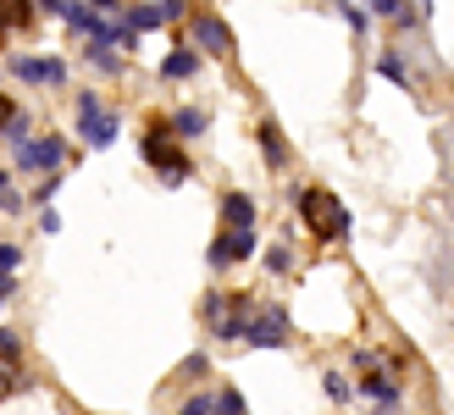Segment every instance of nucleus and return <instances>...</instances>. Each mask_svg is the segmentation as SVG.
<instances>
[{
	"label": "nucleus",
	"mask_w": 454,
	"mask_h": 415,
	"mask_svg": "<svg viewBox=\"0 0 454 415\" xmlns=\"http://www.w3.org/2000/svg\"><path fill=\"white\" fill-rule=\"evenodd\" d=\"M333 12L349 22V34H372V22H377L366 6H360V0H333Z\"/></svg>",
	"instance_id": "412c9836"
},
{
	"label": "nucleus",
	"mask_w": 454,
	"mask_h": 415,
	"mask_svg": "<svg viewBox=\"0 0 454 415\" xmlns=\"http://www.w3.org/2000/svg\"><path fill=\"white\" fill-rule=\"evenodd\" d=\"M73 133H78L83 150H111L117 133H122V111L106 106L100 89H78L73 95Z\"/></svg>",
	"instance_id": "20e7f679"
},
{
	"label": "nucleus",
	"mask_w": 454,
	"mask_h": 415,
	"mask_svg": "<svg viewBox=\"0 0 454 415\" xmlns=\"http://www.w3.org/2000/svg\"><path fill=\"white\" fill-rule=\"evenodd\" d=\"M355 399H366L372 410H399L404 404V382L394 377V372H360V382H355Z\"/></svg>",
	"instance_id": "9d476101"
},
{
	"label": "nucleus",
	"mask_w": 454,
	"mask_h": 415,
	"mask_svg": "<svg viewBox=\"0 0 454 415\" xmlns=\"http://www.w3.org/2000/svg\"><path fill=\"white\" fill-rule=\"evenodd\" d=\"M322 394H327L333 404H355V382H349L344 372H322Z\"/></svg>",
	"instance_id": "5701e85b"
},
{
	"label": "nucleus",
	"mask_w": 454,
	"mask_h": 415,
	"mask_svg": "<svg viewBox=\"0 0 454 415\" xmlns=\"http://www.w3.org/2000/svg\"><path fill=\"white\" fill-rule=\"evenodd\" d=\"M28 211V194L17 189V183H6V189H0V216H22Z\"/></svg>",
	"instance_id": "cd10ccee"
},
{
	"label": "nucleus",
	"mask_w": 454,
	"mask_h": 415,
	"mask_svg": "<svg viewBox=\"0 0 454 415\" xmlns=\"http://www.w3.org/2000/svg\"><path fill=\"white\" fill-rule=\"evenodd\" d=\"M83 61L95 67V73H106V78H122V67H128V56L117 44H106V39H83Z\"/></svg>",
	"instance_id": "f3484780"
},
{
	"label": "nucleus",
	"mask_w": 454,
	"mask_h": 415,
	"mask_svg": "<svg viewBox=\"0 0 454 415\" xmlns=\"http://www.w3.org/2000/svg\"><path fill=\"white\" fill-rule=\"evenodd\" d=\"M6 183H12V172H6V167H0V189H6Z\"/></svg>",
	"instance_id": "4c0bfd02"
},
{
	"label": "nucleus",
	"mask_w": 454,
	"mask_h": 415,
	"mask_svg": "<svg viewBox=\"0 0 454 415\" xmlns=\"http://www.w3.org/2000/svg\"><path fill=\"white\" fill-rule=\"evenodd\" d=\"M0 67H6V78L28 83V89H67V78H73L67 56H39V51H12Z\"/></svg>",
	"instance_id": "423d86ee"
},
{
	"label": "nucleus",
	"mask_w": 454,
	"mask_h": 415,
	"mask_svg": "<svg viewBox=\"0 0 454 415\" xmlns=\"http://www.w3.org/2000/svg\"><path fill=\"white\" fill-rule=\"evenodd\" d=\"M372 67H377V78H388L394 89H404V95H416V73H411V61H404L399 51H382Z\"/></svg>",
	"instance_id": "a211bd4d"
},
{
	"label": "nucleus",
	"mask_w": 454,
	"mask_h": 415,
	"mask_svg": "<svg viewBox=\"0 0 454 415\" xmlns=\"http://www.w3.org/2000/svg\"><path fill=\"white\" fill-rule=\"evenodd\" d=\"M61 194V172H44L39 183H34V194H28V205H51Z\"/></svg>",
	"instance_id": "bb28decb"
},
{
	"label": "nucleus",
	"mask_w": 454,
	"mask_h": 415,
	"mask_svg": "<svg viewBox=\"0 0 454 415\" xmlns=\"http://www.w3.org/2000/svg\"><path fill=\"white\" fill-rule=\"evenodd\" d=\"M255 255H261V233H255V227H222V233L211 239V249H206V266L216 277H227L233 266L255 261Z\"/></svg>",
	"instance_id": "6e6552de"
},
{
	"label": "nucleus",
	"mask_w": 454,
	"mask_h": 415,
	"mask_svg": "<svg viewBox=\"0 0 454 415\" xmlns=\"http://www.w3.org/2000/svg\"><path fill=\"white\" fill-rule=\"evenodd\" d=\"M360 6H366L372 17H388V22H394V17H399L404 6H411V0H360Z\"/></svg>",
	"instance_id": "2f4dec72"
},
{
	"label": "nucleus",
	"mask_w": 454,
	"mask_h": 415,
	"mask_svg": "<svg viewBox=\"0 0 454 415\" xmlns=\"http://www.w3.org/2000/svg\"><path fill=\"white\" fill-rule=\"evenodd\" d=\"M261 271H266V277H294V244H288V239L261 244Z\"/></svg>",
	"instance_id": "aec40b11"
},
{
	"label": "nucleus",
	"mask_w": 454,
	"mask_h": 415,
	"mask_svg": "<svg viewBox=\"0 0 454 415\" xmlns=\"http://www.w3.org/2000/svg\"><path fill=\"white\" fill-rule=\"evenodd\" d=\"M211 415H249V404H244V394H239L233 382H227V388H216V394H211Z\"/></svg>",
	"instance_id": "4be33fe9"
},
{
	"label": "nucleus",
	"mask_w": 454,
	"mask_h": 415,
	"mask_svg": "<svg viewBox=\"0 0 454 415\" xmlns=\"http://www.w3.org/2000/svg\"><path fill=\"white\" fill-rule=\"evenodd\" d=\"M255 145H261V161H266V172H283L288 167V138H283V128H278V117H261V128H255Z\"/></svg>",
	"instance_id": "ddd939ff"
},
{
	"label": "nucleus",
	"mask_w": 454,
	"mask_h": 415,
	"mask_svg": "<svg viewBox=\"0 0 454 415\" xmlns=\"http://www.w3.org/2000/svg\"><path fill=\"white\" fill-rule=\"evenodd\" d=\"M34 22H39L34 0H0V44H12L17 34H28Z\"/></svg>",
	"instance_id": "4468645a"
},
{
	"label": "nucleus",
	"mask_w": 454,
	"mask_h": 415,
	"mask_svg": "<svg viewBox=\"0 0 454 415\" xmlns=\"http://www.w3.org/2000/svg\"><path fill=\"white\" fill-rule=\"evenodd\" d=\"M34 6H39V17H61L67 0H34Z\"/></svg>",
	"instance_id": "e433bc0d"
},
{
	"label": "nucleus",
	"mask_w": 454,
	"mask_h": 415,
	"mask_svg": "<svg viewBox=\"0 0 454 415\" xmlns=\"http://www.w3.org/2000/svg\"><path fill=\"white\" fill-rule=\"evenodd\" d=\"M12 299H17V277H12V271H0V310H6Z\"/></svg>",
	"instance_id": "c9c22d12"
},
{
	"label": "nucleus",
	"mask_w": 454,
	"mask_h": 415,
	"mask_svg": "<svg viewBox=\"0 0 454 415\" xmlns=\"http://www.w3.org/2000/svg\"><path fill=\"white\" fill-rule=\"evenodd\" d=\"M172 415H211V394H206V388H194V394H189L184 404H177Z\"/></svg>",
	"instance_id": "c756f323"
},
{
	"label": "nucleus",
	"mask_w": 454,
	"mask_h": 415,
	"mask_svg": "<svg viewBox=\"0 0 454 415\" xmlns=\"http://www.w3.org/2000/svg\"><path fill=\"white\" fill-rule=\"evenodd\" d=\"M0 78H6V67H0Z\"/></svg>",
	"instance_id": "ea45409f"
},
{
	"label": "nucleus",
	"mask_w": 454,
	"mask_h": 415,
	"mask_svg": "<svg viewBox=\"0 0 454 415\" xmlns=\"http://www.w3.org/2000/svg\"><path fill=\"white\" fill-rule=\"evenodd\" d=\"M122 22H128L133 34H155V28H167V17H161V0H133Z\"/></svg>",
	"instance_id": "6ab92c4d"
},
{
	"label": "nucleus",
	"mask_w": 454,
	"mask_h": 415,
	"mask_svg": "<svg viewBox=\"0 0 454 415\" xmlns=\"http://www.w3.org/2000/svg\"><path fill=\"white\" fill-rule=\"evenodd\" d=\"M89 6H95L100 17H128V6H133V0H89Z\"/></svg>",
	"instance_id": "f704fd0d"
},
{
	"label": "nucleus",
	"mask_w": 454,
	"mask_h": 415,
	"mask_svg": "<svg viewBox=\"0 0 454 415\" xmlns=\"http://www.w3.org/2000/svg\"><path fill=\"white\" fill-rule=\"evenodd\" d=\"M39 233H44V239L61 233V211H56V205H39Z\"/></svg>",
	"instance_id": "473e14b6"
},
{
	"label": "nucleus",
	"mask_w": 454,
	"mask_h": 415,
	"mask_svg": "<svg viewBox=\"0 0 454 415\" xmlns=\"http://www.w3.org/2000/svg\"><path fill=\"white\" fill-rule=\"evenodd\" d=\"M294 338V316L283 305H255V316H249V333H244V349H283V343Z\"/></svg>",
	"instance_id": "1a4fd4ad"
},
{
	"label": "nucleus",
	"mask_w": 454,
	"mask_h": 415,
	"mask_svg": "<svg viewBox=\"0 0 454 415\" xmlns=\"http://www.w3.org/2000/svg\"><path fill=\"white\" fill-rule=\"evenodd\" d=\"M22 388H28V372H22V365H0V404L17 399Z\"/></svg>",
	"instance_id": "a878e982"
},
{
	"label": "nucleus",
	"mask_w": 454,
	"mask_h": 415,
	"mask_svg": "<svg viewBox=\"0 0 454 415\" xmlns=\"http://www.w3.org/2000/svg\"><path fill=\"white\" fill-rule=\"evenodd\" d=\"M200 73H206V56L194 51V44H172V51L161 56V83H194Z\"/></svg>",
	"instance_id": "9b49d317"
},
{
	"label": "nucleus",
	"mask_w": 454,
	"mask_h": 415,
	"mask_svg": "<svg viewBox=\"0 0 454 415\" xmlns=\"http://www.w3.org/2000/svg\"><path fill=\"white\" fill-rule=\"evenodd\" d=\"M0 271H12V277L22 271V244L17 239H0Z\"/></svg>",
	"instance_id": "c85d7f7f"
},
{
	"label": "nucleus",
	"mask_w": 454,
	"mask_h": 415,
	"mask_svg": "<svg viewBox=\"0 0 454 415\" xmlns=\"http://www.w3.org/2000/svg\"><path fill=\"white\" fill-rule=\"evenodd\" d=\"M73 138L67 133H34V138H22V145H12V167L22 177H44V172H67L73 167Z\"/></svg>",
	"instance_id": "39448f33"
},
{
	"label": "nucleus",
	"mask_w": 454,
	"mask_h": 415,
	"mask_svg": "<svg viewBox=\"0 0 454 415\" xmlns=\"http://www.w3.org/2000/svg\"><path fill=\"white\" fill-rule=\"evenodd\" d=\"M189 12H194V0H161V17L167 22H189Z\"/></svg>",
	"instance_id": "72a5a7b5"
},
{
	"label": "nucleus",
	"mask_w": 454,
	"mask_h": 415,
	"mask_svg": "<svg viewBox=\"0 0 454 415\" xmlns=\"http://www.w3.org/2000/svg\"><path fill=\"white\" fill-rule=\"evenodd\" d=\"M22 349H28L22 333L17 327H0V365H22Z\"/></svg>",
	"instance_id": "393cba45"
},
{
	"label": "nucleus",
	"mask_w": 454,
	"mask_h": 415,
	"mask_svg": "<svg viewBox=\"0 0 454 415\" xmlns=\"http://www.w3.org/2000/svg\"><path fill=\"white\" fill-rule=\"evenodd\" d=\"M61 22H67V28H73L78 39H100L111 17H100L95 6H89V0H67V6H61Z\"/></svg>",
	"instance_id": "2eb2a0df"
},
{
	"label": "nucleus",
	"mask_w": 454,
	"mask_h": 415,
	"mask_svg": "<svg viewBox=\"0 0 454 415\" xmlns=\"http://www.w3.org/2000/svg\"><path fill=\"white\" fill-rule=\"evenodd\" d=\"M372 415H394V410H372Z\"/></svg>",
	"instance_id": "58836bf2"
},
{
	"label": "nucleus",
	"mask_w": 454,
	"mask_h": 415,
	"mask_svg": "<svg viewBox=\"0 0 454 415\" xmlns=\"http://www.w3.org/2000/svg\"><path fill=\"white\" fill-rule=\"evenodd\" d=\"M139 155H145V167L167 183V189H184V183L194 177V155H189V145L172 133V122L167 117H150L145 122V133H139Z\"/></svg>",
	"instance_id": "f257e3e1"
},
{
	"label": "nucleus",
	"mask_w": 454,
	"mask_h": 415,
	"mask_svg": "<svg viewBox=\"0 0 454 415\" xmlns=\"http://www.w3.org/2000/svg\"><path fill=\"white\" fill-rule=\"evenodd\" d=\"M255 305H261V299L244 294V288H211L206 299H200V321H206V333L216 343H244Z\"/></svg>",
	"instance_id": "f03ea898"
},
{
	"label": "nucleus",
	"mask_w": 454,
	"mask_h": 415,
	"mask_svg": "<svg viewBox=\"0 0 454 415\" xmlns=\"http://www.w3.org/2000/svg\"><path fill=\"white\" fill-rule=\"evenodd\" d=\"M0 145H6V138H0Z\"/></svg>",
	"instance_id": "a19ab883"
},
{
	"label": "nucleus",
	"mask_w": 454,
	"mask_h": 415,
	"mask_svg": "<svg viewBox=\"0 0 454 415\" xmlns=\"http://www.w3.org/2000/svg\"><path fill=\"white\" fill-rule=\"evenodd\" d=\"M294 211H300V222L310 227L316 244H344L355 233L349 205L338 200V194H327V189H294Z\"/></svg>",
	"instance_id": "7ed1b4c3"
},
{
	"label": "nucleus",
	"mask_w": 454,
	"mask_h": 415,
	"mask_svg": "<svg viewBox=\"0 0 454 415\" xmlns=\"http://www.w3.org/2000/svg\"><path fill=\"white\" fill-rule=\"evenodd\" d=\"M189 44H194L206 61L239 56V39H233V28H227V17H216V12H206V6L189 12Z\"/></svg>",
	"instance_id": "0eeeda50"
},
{
	"label": "nucleus",
	"mask_w": 454,
	"mask_h": 415,
	"mask_svg": "<svg viewBox=\"0 0 454 415\" xmlns=\"http://www.w3.org/2000/svg\"><path fill=\"white\" fill-rule=\"evenodd\" d=\"M22 117V106H17V95H6V89H0V138L12 133V122Z\"/></svg>",
	"instance_id": "7c9ffc66"
},
{
	"label": "nucleus",
	"mask_w": 454,
	"mask_h": 415,
	"mask_svg": "<svg viewBox=\"0 0 454 415\" xmlns=\"http://www.w3.org/2000/svg\"><path fill=\"white\" fill-rule=\"evenodd\" d=\"M167 122H172V133L184 138V145H194V138L211 133V111L206 106H177V111H167Z\"/></svg>",
	"instance_id": "dca6fc26"
},
{
	"label": "nucleus",
	"mask_w": 454,
	"mask_h": 415,
	"mask_svg": "<svg viewBox=\"0 0 454 415\" xmlns=\"http://www.w3.org/2000/svg\"><path fill=\"white\" fill-rule=\"evenodd\" d=\"M216 216H222V227H255L261 222V205H255V194H249V189H222Z\"/></svg>",
	"instance_id": "f8f14e48"
},
{
	"label": "nucleus",
	"mask_w": 454,
	"mask_h": 415,
	"mask_svg": "<svg viewBox=\"0 0 454 415\" xmlns=\"http://www.w3.org/2000/svg\"><path fill=\"white\" fill-rule=\"evenodd\" d=\"M206 377H211V355H206V349L184 355V365H177V382H206Z\"/></svg>",
	"instance_id": "b1692460"
}]
</instances>
